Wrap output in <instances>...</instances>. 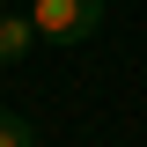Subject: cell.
<instances>
[{"instance_id":"6da1fadb","label":"cell","mask_w":147,"mask_h":147,"mask_svg":"<svg viewBox=\"0 0 147 147\" xmlns=\"http://www.w3.org/2000/svg\"><path fill=\"white\" fill-rule=\"evenodd\" d=\"M30 15L52 44H81V37L103 30V0H30Z\"/></svg>"},{"instance_id":"7a4b0ae2","label":"cell","mask_w":147,"mask_h":147,"mask_svg":"<svg viewBox=\"0 0 147 147\" xmlns=\"http://www.w3.org/2000/svg\"><path fill=\"white\" fill-rule=\"evenodd\" d=\"M37 37H44V30H37V15H0V66H7V59H22Z\"/></svg>"},{"instance_id":"3957f363","label":"cell","mask_w":147,"mask_h":147,"mask_svg":"<svg viewBox=\"0 0 147 147\" xmlns=\"http://www.w3.org/2000/svg\"><path fill=\"white\" fill-rule=\"evenodd\" d=\"M0 147H37L30 118H15V110H0Z\"/></svg>"}]
</instances>
